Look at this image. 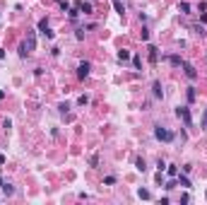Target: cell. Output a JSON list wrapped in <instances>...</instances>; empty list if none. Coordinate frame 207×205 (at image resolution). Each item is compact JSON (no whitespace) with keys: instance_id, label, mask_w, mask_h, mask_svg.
Returning a JSON list of instances; mask_svg holds the SVG:
<instances>
[{"instance_id":"6da1fadb","label":"cell","mask_w":207,"mask_h":205,"mask_svg":"<svg viewBox=\"0 0 207 205\" xmlns=\"http://www.w3.org/2000/svg\"><path fill=\"white\" fill-rule=\"evenodd\" d=\"M154 137H157V140H161V142H171V140H173V133L169 130V128L157 126V128H154Z\"/></svg>"},{"instance_id":"7a4b0ae2","label":"cell","mask_w":207,"mask_h":205,"mask_svg":"<svg viewBox=\"0 0 207 205\" xmlns=\"http://www.w3.org/2000/svg\"><path fill=\"white\" fill-rule=\"evenodd\" d=\"M176 116H178V118H183L185 128H190V126H193V118H190V111H188V106H178V109H176Z\"/></svg>"},{"instance_id":"3957f363","label":"cell","mask_w":207,"mask_h":205,"mask_svg":"<svg viewBox=\"0 0 207 205\" xmlns=\"http://www.w3.org/2000/svg\"><path fill=\"white\" fill-rule=\"evenodd\" d=\"M24 46H27V53H32V51L36 48V32H32V29L27 32V39H24Z\"/></svg>"},{"instance_id":"277c9868","label":"cell","mask_w":207,"mask_h":205,"mask_svg":"<svg viewBox=\"0 0 207 205\" xmlns=\"http://www.w3.org/2000/svg\"><path fill=\"white\" fill-rule=\"evenodd\" d=\"M181 68H183V72H185V77H188V80H198V70L193 68L190 63H185V61H183V65H181Z\"/></svg>"},{"instance_id":"5b68a950","label":"cell","mask_w":207,"mask_h":205,"mask_svg":"<svg viewBox=\"0 0 207 205\" xmlns=\"http://www.w3.org/2000/svg\"><path fill=\"white\" fill-rule=\"evenodd\" d=\"M89 70H92V65H89L87 61H84V63H80V68H77V77H82V80H84V77L89 75Z\"/></svg>"},{"instance_id":"8992f818","label":"cell","mask_w":207,"mask_h":205,"mask_svg":"<svg viewBox=\"0 0 207 205\" xmlns=\"http://www.w3.org/2000/svg\"><path fill=\"white\" fill-rule=\"evenodd\" d=\"M147 51H149V63L157 65V63H159V51H157V46H147Z\"/></svg>"},{"instance_id":"52a82bcc","label":"cell","mask_w":207,"mask_h":205,"mask_svg":"<svg viewBox=\"0 0 207 205\" xmlns=\"http://www.w3.org/2000/svg\"><path fill=\"white\" fill-rule=\"evenodd\" d=\"M75 7H77V10H80V12H84V15H92V5H89V2H87V0H80V2H77V5H75Z\"/></svg>"},{"instance_id":"ba28073f","label":"cell","mask_w":207,"mask_h":205,"mask_svg":"<svg viewBox=\"0 0 207 205\" xmlns=\"http://www.w3.org/2000/svg\"><path fill=\"white\" fill-rule=\"evenodd\" d=\"M176 183H178V186H183V188H190V181H188V176H185V174H178Z\"/></svg>"},{"instance_id":"9c48e42d","label":"cell","mask_w":207,"mask_h":205,"mask_svg":"<svg viewBox=\"0 0 207 205\" xmlns=\"http://www.w3.org/2000/svg\"><path fill=\"white\" fill-rule=\"evenodd\" d=\"M111 2H113V7H116V12H118V15L123 17V15H125V5H123L120 0H111Z\"/></svg>"},{"instance_id":"30bf717a","label":"cell","mask_w":207,"mask_h":205,"mask_svg":"<svg viewBox=\"0 0 207 205\" xmlns=\"http://www.w3.org/2000/svg\"><path fill=\"white\" fill-rule=\"evenodd\" d=\"M152 89H154V97H157V99H161V97H164V92H161V82H154V87H152Z\"/></svg>"},{"instance_id":"8fae6325","label":"cell","mask_w":207,"mask_h":205,"mask_svg":"<svg viewBox=\"0 0 207 205\" xmlns=\"http://www.w3.org/2000/svg\"><path fill=\"white\" fill-rule=\"evenodd\" d=\"M169 63H171L173 68H181V65H183V61H181V56H171V58H169Z\"/></svg>"},{"instance_id":"7c38bea8","label":"cell","mask_w":207,"mask_h":205,"mask_svg":"<svg viewBox=\"0 0 207 205\" xmlns=\"http://www.w3.org/2000/svg\"><path fill=\"white\" fill-rule=\"evenodd\" d=\"M2 193H5V196H12V193H15V186H12V183H2Z\"/></svg>"},{"instance_id":"4fadbf2b","label":"cell","mask_w":207,"mask_h":205,"mask_svg":"<svg viewBox=\"0 0 207 205\" xmlns=\"http://www.w3.org/2000/svg\"><path fill=\"white\" fill-rule=\"evenodd\" d=\"M46 29H48V17L39 19V32H46Z\"/></svg>"},{"instance_id":"5bb4252c","label":"cell","mask_w":207,"mask_h":205,"mask_svg":"<svg viewBox=\"0 0 207 205\" xmlns=\"http://www.w3.org/2000/svg\"><path fill=\"white\" fill-rule=\"evenodd\" d=\"M128 58H130V51L120 48V51H118V61H128Z\"/></svg>"},{"instance_id":"9a60e30c","label":"cell","mask_w":207,"mask_h":205,"mask_svg":"<svg viewBox=\"0 0 207 205\" xmlns=\"http://www.w3.org/2000/svg\"><path fill=\"white\" fill-rule=\"evenodd\" d=\"M135 167H137V171H144V169H147V164H144V159H142V157L135 159Z\"/></svg>"},{"instance_id":"2e32d148","label":"cell","mask_w":207,"mask_h":205,"mask_svg":"<svg viewBox=\"0 0 207 205\" xmlns=\"http://www.w3.org/2000/svg\"><path fill=\"white\" fill-rule=\"evenodd\" d=\"M137 196H140V198H142V200H149V198H152L147 188H140V191H137Z\"/></svg>"},{"instance_id":"e0dca14e","label":"cell","mask_w":207,"mask_h":205,"mask_svg":"<svg viewBox=\"0 0 207 205\" xmlns=\"http://www.w3.org/2000/svg\"><path fill=\"white\" fill-rule=\"evenodd\" d=\"M178 10H181L183 15H188V12H190V5H188V2H178Z\"/></svg>"},{"instance_id":"ac0fdd59","label":"cell","mask_w":207,"mask_h":205,"mask_svg":"<svg viewBox=\"0 0 207 205\" xmlns=\"http://www.w3.org/2000/svg\"><path fill=\"white\" fill-rule=\"evenodd\" d=\"M166 171H169V176H178V167H176V164L166 167Z\"/></svg>"},{"instance_id":"d6986e66","label":"cell","mask_w":207,"mask_h":205,"mask_svg":"<svg viewBox=\"0 0 207 205\" xmlns=\"http://www.w3.org/2000/svg\"><path fill=\"white\" fill-rule=\"evenodd\" d=\"M68 15H70V19H77V15H80V10H77V7H70V10H68Z\"/></svg>"},{"instance_id":"ffe728a7","label":"cell","mask_w":207,"mask_h":205,"mask_svg":"<svg viewBox=\"0 0 207 205\" xmlns=\"http://www.w3.org/2000/svg\"><path fill=\"white\" fill-rule=\"evenodd\" d=\"M195 97H198V94H195V89L190 87V89H188V102H195Z\"/></svg>"},{"instance_id":"44dd1931","label":"cell","mask_w":207,"mask_h":205,"mask_svg":"<svg viewBox=\"0 0 207 205\" xmlns=\"http://www.w3.org/2000/svg\"><path fill=\"white\" fill-rule=\"evenodd\" d=\"M104 183H106V186H113V183H116V176H106Z\"/></svg>"},{"instance_id":"7402d4cb","label":"cell","mask_w":207,"mask_h":205,"mask_svg":"<svg viewBox=\"0 0 207 205\" xmlns=\"http://www.w3.org/2000/svg\"><path fill=\"white\" fill-rule=\"evenodd\" d=\"M133 65H135V68H142V61H140V56H135V58H133Z\"/></svg>"},{"instance_id":"603a6c76","label":"cell","mask_w":207,"mask_h":205,"mask_svg":"<svg viewBox=\"0 0 207 205\" xmlns=\"http://www.w3.org/2000/svg\"><path fill=\"white\" fill-rule=\"evenodd\" d=\"M89 164H92V167H97V164H99V157H97V155H92V157H89Z\"/></svg>"},{"instance_id":"cb8c5ba5","label":"cell","mask_w":207,"mask_h":205,"mask_svg":"<svg viewBox=\"0 0 207 205\" xmlns=\"http://www.w3.org/2000/svg\"><path fill=\"white\" fill-rule=\"evenodd\" d=\"M140 36H142V41H147V39H149V32H147V29H142V32H140Z\"/></svg>"},{"instance_id":"d4e9b609","label":"cell","mask_w":207,"mask_h":205,"mask_svg":"<svg viewBox=\"0 0 207 205\" xmlns=\"http://www.w3.org/2000/svg\"><path fill=\"white\" fill-rule=\"evenodd\" d=\"M41 34L46 36V39H53V36H56V34H53V32H51V29H46V32H41Z\"/></svg>"},{"instance_id":"484cf974","label":"cell","mask_w":207,"mask_h":205,"mask_svg":"<svg viewBox=\"0 0 207 205\" xmlns=\"http://www.w3.org/2000/svg\"><path fill=\"white\" fill-rule=\"evenodd\" d=\"M207 128V111H205V116H202V130Z\"/></svg>"},{"instance_id":"4316f807","label":"cell","mask_w":207,"mask_h":205,"mask_svg":"<svg viewBox=\"0 0 207 205\" xmlns=\"http://www.w3.org/2000/svg\"><path fill=\"white\" fill-rule=\"evenodd\" d=\"M2 164H5V155H0V167H2Z\"/></svg>"},{"instance_id":"83f0119b","label":"cell","mask_w":207,"mask_h":205,"mask_svg":"<svg viewBox=\"0 0 207 205\" xmlns=\"http://www.w3.org/2000/svg\"><path fill=\"white\" fill-rule=\"evenodd\" d=\"M0 99H5V92H2V89H0Z\"/></svg>"},{"instance_id":"f1b7e54d","label":"cell","mask_w":207,"mask_h":205,"mask_svg":"<svg viewBox=\"0 0 207 205\" xmlns=\"http://www.w3.org/2000/svg\"><path fill=\"white\" fill-rule=\"evenodd\" d=\"M0 58H5V51H2V48H0Z\"/></svg>"},{"instance_id":"f546056e","label":"cell","mask_w":207,"mask_h":205,"mask_svg":"<svg viewBox=\"0 0 207 205\" xmlns=\"http://www.w3.org/2000/svg\"><path fill=\"white\" fill-rule=\"evenodd\" d=\"M2 183H5V181H2V179H0V188H2Z\"/></svg>"},{"instance_id":"4dcf8cb0","label":"cell","mask_w":207,"mask_h":205,"mask_svg":"<svg viewBox=\"0 0 207 205\" xmlns=\"http://www.w3.org/2000/svg\"><path fill=\"white\" fill-rule=\"evenodd\" d=\"M205 198H207V191H205Z\"/></svg>"},{"instance_id":"1f68e13d","label":"cell","mask_w":207,"mask_h":205,"mask_svg":"<svg viewBox=\"0 0 207 205\" xmlns=\"http://www.w3.org/2000/svg\"><path fill=\"white\" fill-rule=\"evenodd\" d=\"M0 19H2V17H0Z\"/></svg>"}]
</instances>
